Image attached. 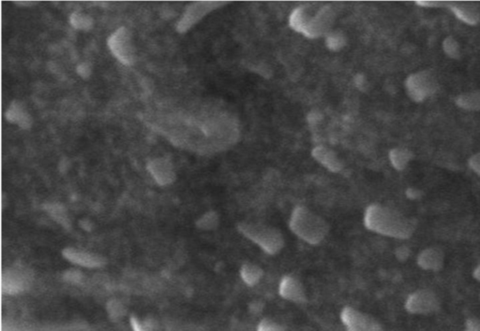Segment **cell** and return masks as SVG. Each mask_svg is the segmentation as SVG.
Masks as SVG:
<instances>
[{
	"instance_id": "6da1fadb",
	"label": "cell",
	"mask_w": 480,
	"mask_h": 331,
	"mask_svg": "<svg viewBox=\"0 0 480 331\" xmlns=\"http://www.w3.org/2000/svg\"><path fill=\"white\" fill-rule=\"evenodd\" d=\"M367 227L381 234L396 238H407L414 226L404 217L388 209L370 207L366 215Z\"/></svg>"
},
{
	"instance_id": "7a4b0ae2",
	"label": "cell",
	"mask_w": 480,
	"mask_h": 331,
	"mask_svg": "<svg viewBox=\"0 0 480 331\" xmlns=\"http://www.w3.org/2000/svg\"><path fill=\"white\" fill-rule=\"evenodd\" d=\"M291 227L296 234L311 243L321 242L327 233L326 224L304 209L296 211L293 215Z\"/></svg>"
},
{
	"instance_id": "3957f363",
	"label": "cell",
	"mask_w": 480,
	"mask_h": 331,
	"mask_svg": "<svg viewBox=\"0 0 480 331\" xmlns=\"http://www.w3.org/2000/svg\"><path fill=\"white\" fill-rule=\"evenodd\" d=\"M242 231L264 251L275 254L282 246V237L273 228L263 226H243Z\"/></svg>"
},
{
	"instance_id": "277c9868",
	"label": "cell",
	"mask_w": 480,
	"mask_h": 331,
	"mask_svg": "<svg viewBox=\"0 0 480 331\" xmlns=\"http://www.w3.org/2000/svg\"><path fill=\"white\" fill-rule=\"evenodd\" d=\"M110 47L112 52H114V54L119 57L121 62L125 64L133 62V52L131 39L129 32L124 28L119 29L112 36L110 39Z\"/></svg>"
},
{
	"instance_id": "5b68a950",
	"label": "cell",
	"mask_w": 480,
	"mask_h": 331,
	"mask_svg": "<svg viewBox=\"0 0 480 331\" xmlns=\"http://www.w3.org/2000/svg\"><path fill=\"white\" fill-rule=\"evenodd\" d=\"M341 318L351 330H376L380 328V325L372 318L351 308L343 311Z\"/></svg>"
},
{
	"instance_id": "8992f818",
	"label": "cell",
	"mask_w": 480,
	"mask_h": 331,
	"mask_svg": "<svg viewBox=\"0 0 480 331\" xmlns=\"http://www.w3.org/2000/svg\"><path fill=\"white\" fill-rule=\"evenodd\" d=\"M407 308L412 312H430L437 308V299L430 292H418L409 298Z\"/></svg>"
},
{
	"instance_id": "52a82bcc",
	"label": "cell",
	"mask_w": 480,
	"mask_h": 331,
	"mask_svg": "<svg viewBox=\"0 0 480 331\" xmlns=\"http://www.w3.org/2000/svg\"><path fill=\"white\" fill-rule=\"evenodd\" d=\"M216 5V3H207V2H200V3H195L187 10V13L184 15L183 19L179 22V30L184 31L187 28H189L191 25H194L195 22L198 21L203 15L207 14L209 10Z\"/></svg>"
},
{
	"instance_id": "ba28073f",
	"label": "cell",
	"mask_w": 480,
	"mask_h": 331,
	"mask_svg": "<svg viewBox=\"0 0 480 331\" xmlns=\"http://www.w3.org/2000/svg\"><path fill=\"white\" fill-rule=\"evenodd\" d=\"M280 294L283 297L293 301H303L304 293L302 286L297 280L293 278H286L280 284Z\"/></svg>"
},
{
	"instance_id": "9c48e42d",
	"label": "cell",
	"mask_w": 480,
	"mask_h": 331,
	"mask_svg": "<svg viewBox=\"0 0 480 331\" xmlns=\"http://www.w3.org/2000/svg\"><path fill=\"white\" fill-rule=\"evenodd\" d=\"M442 262V256L435 250H427L419 256V265L425 269H438Z\"/></svg>"
},
{
	"instance_id": "30bf717a",
	"label": "cell",
	"mask_w": 480,
	"mask_h": 331,
	"mask_svg": "<svg viewBox=\"0 0 480 331\" xmlns=\"http://www.w3.org/2000/svg\"><path fill=\"white\" fill-rule=\"evenodd\" d=\"M315 156L326 167L332 171H338L339 162L335 157L334 153L325 148H318L315 150Z\"/></svg>"
},
{
	"instance_id": "8fae6325",
	"label": "cell",
	"mask_w": 480,
	"mask_h": 331,
	"mask_svg": "<svg viewBox=\"0 0 480 331\" xmlns=\"http://www.w3.org/2000/svg\"><path fill=\"white\" fill-rule=\"evenodd\" d=\"M67 257L70 260H73L78 264H80V265H84V266H87V267L99 265V260L95 259L94 257H91L89 255L79 254V253L75 252V253H68Z\"/></svg>"
},
{
	"instance_id": "7c38bea8",
	"label": "cell",
	"mask_w": 480,
	"mask_h": 331,
	"mask_svg": "<svg viewBox=\"0 0 480 331\" xmlns=\"http://www.w3.org/2000/svg\"><path fill=\"white\" fill-rule=\"evenodd\" d=\"M243 279L250 284L256 283L261 276V269H258L254 266H245L242 270Z\"/></svg>"
},
{
	"instance_id": "4fadbf2b",
	"label": "cell",
	"mask_w": 480,
	"mask_h": 331,
	"mask_svg": "<svg viewBox=\"0 0 480 331\" xmlns=\"http://www.w3.org/2000/svg\"><path fill=\"white\" fill-rule=\"evenodd\" d=\"M259 328L262 329V330H265V329L266 330H273V329H279L280 327L276 325L274 323H270V322L265 320L264 322H262V324L259 326Z\"/></svg>"
},
{
	"instance_id": "5bb4252c",
	"label": "cell",
	"mask_w": 480,
	"mask_h": 331,
	"mask_svg": "<svg viewBox=\"0 0 480 331\" xmlns=\"http://www.w3.org/2000/svg\"><path fill=\"white\" fill-rule=\"evenodd\" d=\"M469 324V329H475V330H480L479 321H471L468 323Z\"/></svg>"
},
{
	"instance_id": "9a60e30c",
	"label": "cell",
	"mask_w": 480,
	"mask_h": 331,
	"mask_svg": "<svg viewBox=\"0 0 480 331\" xmlns=\"http://www.w3.org/2000/svg\"><path fill=\"white\" fill-rule=\"evenodd\" d=\"M475 276H476V278H477V279H478V280L480 281V267L478 268V269H476V271H475Z\"/></svg>"
}]
</instances>
